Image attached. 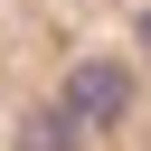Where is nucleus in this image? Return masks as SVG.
Segmentation results:
<instances>
[{"label":"nucleus","instance_id":"nucleus-1","mask_svg":"<svg viewBox=\"0 0 151 151\" xmlns=\"http://www.w3.org/2000/svg\"><path fill=\"white\" fill-rule=\"evenodd\" d=\"M9 151H151V0H9Z\"/></svg>","mask_w":151,"mask_h":151}]
</instances>
